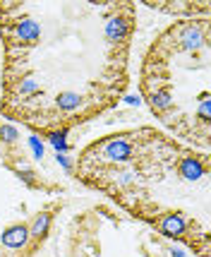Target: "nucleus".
<instances>
[{
    "label": "nucleus",
    "mask_w": 211,
    "mask_h": 257,
    "mask_svg": "<svg viewBox=\"0 0 211 257\" xmlns=\"http://www.w3.org/2000/svg\"><path fill=\"white\" fill-rule=\"evenodd\" d=\"M166 41L180 48V51H197V48H206L209 44V32H206V22L201 20V22H194V20H189V22H180V24H173L170 29L166 32L163 36Z\"/></svg>",
    "instance_id": "1"
},
{
    "label": "nucleus",
    "mask_w": 211,
    "mask_h": 257,
    "mask_svg": "<svg viewBox=\"0 0 211 257\" xmlns=\"http://www.w3.org/2000/svg\"><path fill=\"white\" fill-rule=\"evenodd\" d=\"M8 39H10V48L15 44L22 48L36 46V41L41 39V24L34 17H17L15 22H8Z\"/></svg>",
    "instance_id": "2"
},
{
    "label": "nucleus",
    "mask_w": 211,
    "mask_h": 257,
    "mask_svg": "<svg viewBox=\"0 0 211 257\" xmlns=\"http://www.w3.org/2000/svg\"><path fill=\"white\" fill-rule=\"evenodd\" d=\"M103 34L111 44H127V39L132 36V8L125 5L122 12L118 10V15H113L103 24Z\"/></svg>",
    "instance_id": "3"
},
{
    "label": "nucleus",
    "mask_w": 211,
    "mask_h": 257,
    "mask_svg": "<svg viewBox=\"0 0 211 257\" xmlns=\"http://www.w3.org/2000/svg\"><path fill=\"white\" fill-rule=\"evenodd\" d=\"M175 173H178L182 180H187V183H197V180L206 178L209 164H206V159L194 157V154H189V152H182L178 159V164H175Z\"/></svg>",
    "instance_id": "4"
},
{
    "label": "nucleus",
    "mask_w": 211,
    "mask_h": 257,
    "mask_svg": "<svg viewBox=\"0 0 211 257\" xmlns=\"http://www.w3.org/2000/svg\"><path fill=\"white\" fill-rule=\"evenodd\" d=\"M146 101L151 106V111L158 113L161 118H168L173 106H175V99H173V91L168 87H146Z\"/></svg>",
    "instance_id": "5"
},
{
    "label": "nucleus",
    "mask_w": 211,
    "mask_h": 257,
    "mask_svg": "<svg viewBox=\"0 0 211 257\" xmlns=\"http://www.w3.org/2000/svg\"><path fill=\"white\" fill-rule=\"evenodd\" d=\"M156 226H158L161 235H166V238H182V235L187 233V221H185V216L180 212L161 214Z\"/></svg>",
    "instance_id": "6"
},
{
    "label": "nucleus",
    "mask_w": 211,
    "mask_h": 257,
    "mask_svg": "<svg viewBox=\"0 0 211 257\" xmlns=\"http://www.w3.org/2000/svg\"><path fill=\"white\" fill-rule=\"evenodd\" d=\"M29 240H32V235H29V226L27 224H12L0 235V243L5 247H10V250H22V247H27Z\"/></svg>",
    "instance_id": "7"
},
{
    "label": "nucleus",
    "mask_w": 211,
    "mask_h": 257,
    "mask_svg": "<svg viewBox=\"0 0 211 257\" xmlns=\"http://www.w3.org/2000/svg\"><path fill=\"white\" fill-rule=\"evenodd\" d=\"M82 106H84V96H82L79 91L65 89L56 96V108H58V113H63V115H72V113H77Z\"/></svg>",
    "instance_id": "8"
},
{
    "label": "nucleus",
    "mask_w": 211,
    "mask_h": 257,
    "mask_svg": "<svg viewBox=\"0 0 211 257\" xmlns=\"http://www.w3.org/2000/svg\"><path fill=\"white\" fill-rule=\"evenodd\" d=\"M39 82L34 77H22L17 79V84H10V91L15 94V99H22V101H29L32 96H36L39 94Z\"/></svg>",
    "instance_id": "9"
},
{
    "label": "nucleus",
    "mask_w": 211,
    "mask_h": 257,
    "mask_svg": "<svg viewBox=\"0 0 211 257\" xmlns=\"http://www.w3.org/2000/svg\"><path fill=\"white\" fill-rule=\"evenodd\" d=\"M51 221H53V216L48 212H41L34 216V221L29 224V235L32 238H36V240H41V238H46L48 235V231H51Z\"/></svg>",
    "instance_id": "10"
},
{
    "label": "nucleus",
    "mask_w": 211,
    "mask_h": 257,
    "mask_svg": "<svg viewBox=\"0 0 211 257\" xmlns=\"http://www.w3.org/2000/svg\"><path fill=\"white\" fill-rule=\"evenodd\" d=\"M67 127H60V130H53V133L48 135V142L56 147L58 154H65L67 149H70V145H67Z\"/></svg>",
    "instance_id": "11"
},
{
    "label": "nucleus",
    "mask_w": 211,
    "mask_h": 257,
    "mask_svg": "<svg viewBox=\"0 0 211 257\" xmlns=\"http://www.w3.org/2000/svg\"><path fill=\"white\" fill-rule=\"evenodd\" d=\"M17 127H12V125H0V142H5V145H15L17 142Z\"/></svg>",
    "instance_id": "12"
},
{
    "label": "nucleus",
    "mask_w": 211,
    "mask_h": 257,
    "mask_svg": "<svg viewBox=\"0 0 211 257\" xmlns=\"http://www.w3.org/2000/svg\"><path fill=\"white\" fill-rule=\"evenodd\" d=\"M27 142H29V147H32L34 157H36V159H44V154H46V147H44V142H41V140H39L36 135H32V137H29Z\"/></svg>",
    "instance_id": "13"
},
{
    "label": "nucleus",
    "mask_w": 211,
    "mask_h": 257,
    "mask_svg": "<svg viewBox=\"0 0 211 257\" xmlns=\"http://www.w3.org/2000/svg\"><path fill=\"white\" fill-rule=\"evenodd\" d=\"M17 173H20V178H22L27 185H34V183H36V173H34L29 166H24V164L17 166Z\"/></svg>",
    "instance_id": "14"
},
{
    "label": "nucleus",
    "mask_w": 211,
    "mask_h": 257,
    "mask_svg": "<svg viewBox=\"0 0 211 257\" xmlns=\"http://www.w3.org/2000/svg\"><path fill=\"white\" fill-rule=\"evenodd\" d=\"M56 161H58V164H60L63 168H65V171H72V161H70V159H67L65 154H58Z\"/></svg>",
    "instance_id": "15"
},
{
    "label": "nucleus",
    "mask_w": 211,
    "mask_h": 257,
    "mask_svg": "<svg viewBox=\"0 0 211 257\" xmlns=\"http://www.w3.org/2000/svg\"><path fill=\"white\" fill-rule=\"evenodd\" d=\"M125 101H127L130 106H139V103H142V99H139V96H125Z\"/></svg>",
    "instance_id": "16"
},
{
    "label": "nucleus",
    "mask_w": 211,
    "mask_h": 257,
    "mask_svg": "<svg viewBox=\"0 0 211 257\" xmlns=\"http://www.w3.org/2000/svg\"><path fill=\"white\" fill-rule=\"evenodd\" d=\"M168 252H170V255H173V257H185V252H182V250H180V247H175V245L170 247V250H168Z\"/></svg>",
    "instance_id": "17"
}]
</instances>
